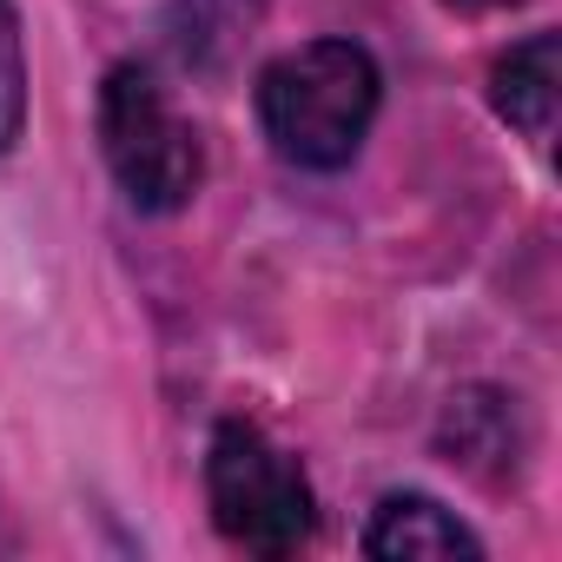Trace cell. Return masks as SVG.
<instances>
[{
    "mask_svg": "<svg viewBox=\"0 0 562 562\" xmlns=\"http://www.w3.org/2000/svg\"><path fill=\"white\" fill-rule=\"evenodd\" d=\"M384 74L358 41H305L258 74V126L271 153L305 172H345L378 120Z\"/></svg>",
    "mask_w": 562,
    "mask_h": 562,
    "instance_id": "6da1fadb",
    "label": "cell"
},
{
    "mask_svg": "<svg viewBox=\"0 0 562 562\" xmlns=\"http://www.w3.org/2000/svg\"><path fill=\"white\" fill-rule=\"evenodd\" d=\"M205 503L232 549L245 555H299L318 536V496L292 450H278L258 424L225 417L205 443Z\"/></svg>",
    "mask_w": 562,
    "mask_h": 562,
    "instance_id": "7a4b0ae2",
    "label": "cell"
},
{
    "mask_svg": "<svg viewBox=\"0 0 562 562\" xmlns=\"http://www.w3.org/2000/svg\"><path fill=\"white\" fill-rule=\"evenodd\" d=\"M100 153H106V172L120 179L126 205L153 212V218L192 205V192L205 179V146H199L192 120H179V106L139 60H120L100 87Z\"/></svg>",
    "mask_w": 562,
    "mask_h": 562,
    "instance_id": "3957f363",
    "label": "cell"
},
{
    "mask_svg": "<svg viewBox=\"0 0 562 562\" xmlns=\"http://www.w3.org/2000/svg\"><path fill=\"white\" fill-rule=\"evenodd\" d=\"M364 555L378 562H411V555H483V542L457 522V509H443L424 490H391L371 509L364 529Z\"/></svg>",
    "mask_w": 562,
    "mask_h": 562,
    "instance_id": "277c9868",
    "label": "cell"
},
{
    "mask_svg": "<svg viewBox=\"0 0 562 562\" xmlns=\"http://www.w3.org/2000/svg\"><path fill=\"white\" fill-rule=\"evenodd\" d=\"M555 100H562V41L555 34H529L490 67V106L516 133L549 139L555 133Z\"/></svg>",
    "mask_w": 562,
    "mask_h": 562,
    "instance_id": "5b68a950",
    "label": "cell"
},
{
    "mask_svg": "<svg viewBox=\"0 0 562 562\" xmlns=\"http://www.w3.org/2000/svg\"><path fill=\"white\" fill-rule=\"evenodd\" d=\"M509 424H516V411H509L503 391H463V397H450V417H443L450 463L483 470V476H490V463L503 470L509 463Z\"/></svg>",
    "mask_w": 562,
    "mask_h": 562,
    "instance_id": "8992f818",
    "label": "cell"
},
{
    "mask_svg": "<svg viewBox=\"0 0 562 562\" xmlns=\"http://www.w3.org/2000/svg\"><path fill=\"white\" fill-rule=\"evenodd\" d=\"M265 21V0H179V21H172V41L186 60L199 67H218L251 27Z\"/></svg>",
    "mask_w": 562,
    "mask_h": 562,
    "instance_id": "52a82bcc",
    "label": "cell"
},
{
    "mask_svg": "<svg viewBox=\"0 0 562 562\" xmlns=\"http://www.w3.org/2000/svg\"><path fill=\"white\" fill-rule=\"evenodd\" d=\"M27 133V41L14 0H0V159H8Z\"/></svg>",
    "mask_w": 562,
    "mask_h": 562,
    "instance_id": "ba28073f",
    "label": "cell"
},
{
    "mask_svg": "<svg viewBox=\"0 0 562 562\" xmlns=\"http://www.w3.org/2000/svg\"><path fill=\"white\" fill-rule=\"evenodd\" d=\"M457 14H503V8H522V0H443Z\"/></svg>",
    "mask_w": 562,
    "mask_h": 562,
    "instance_id": "9c48e42d",
    "label": "cell"
}]
</instances>
